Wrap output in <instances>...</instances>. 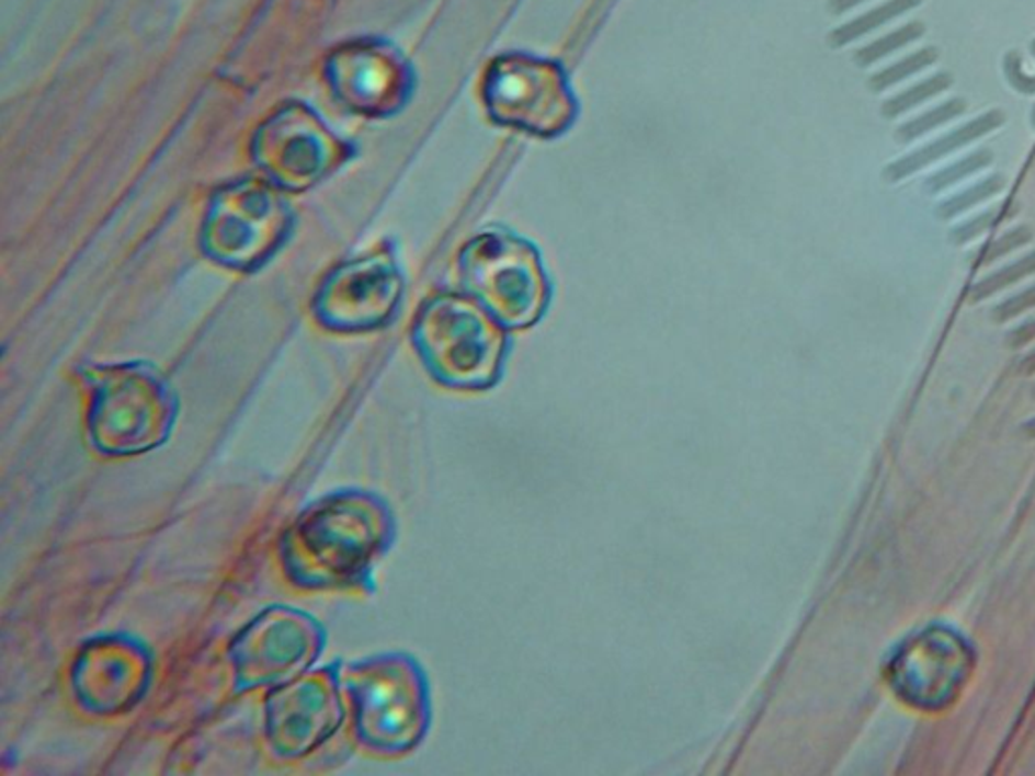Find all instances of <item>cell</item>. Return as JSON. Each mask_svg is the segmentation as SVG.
<instances>
[{
	"label": "cell",
	"instance_id": "6da1fadb",
	"mask_svg": "<svg viewBox=\"0 0 1035 776\" xmlns=\"http://www.w3.org/2000/svg\"><path fill=\"white\" fill-rule=\"evenodd\" d=\"M397 536V517L378 493L346 488L311 502L277 544L285 579L304 591L373 593L375 567Z\"/></svg>",
	"mask_w": 1035,
	"mask_h": 776
},
{
	"label": "cell",
	"instance_id": "7a4b0ae2",
	"mask_svg": "<svg viewBox=\"0 0 1035 776\" xmlns=\"http://www.w3.org/2000/svg\"><path fill=\"white\" fill-rule=\"evenodd\" d=\"M86 433L105 457H136L162 447L177 425L179 401L167 378L146 363L86 370Z\"/></svg>",
	"mask_w": 1035,
	"mask_h": 776
},
{
	"label": "cell",
	"instance_id": "3957f363",
	"mask_svg": "<svg viewBox=\"0 0 1035 776\" xmlns=\"http://www.w3.org/2000/svg\"><path fill=\"white\" fill-rule=\"evenodd\" d=\"M354 734L366 751L399 756L414 751L431 726L428 675L413 655L388 651L350 663L344 672Z\"/></svg>",
	"mask_w": 1035,
	"mask_h": 776
},
{
	"label": "cell",
	"instance_id": "277c9868",
	"mask_svg": "<svg viewBox=\"0 0 1035 776\" xmlns=\"http://www.w3.org/2000/svg\"><path fill=\"white\" fill-rule=\"evenodd\" d=\"M413 344L429 375L457 390H488L504 373L508 334L478 299L445 294L419 311Z\"/></svg>",
	"mask_w": 1035,
	"mask_h": 776
},
{
	"label": "cell",
	"instance_id": "5b68a950",
	"mask_svg": "<svg viewBox=\"0 0 1035 776\" xmlns=\"http://www.w3.org/2000/svg\"><path fill=\"white\" fill-rule=\"evenodd\" d=\"M459 267L469 294L505 330L531 328L548 308L550 284L541 255L516 235H479L467 243Z\"/></svg>",
	"mask_w": 1035,
	"mask_h": 776
},
{
	"label": "cell",
	"instance_id": "8992f818",
	"mask_svg": "<svg viewBox=\"0 0 1035 776\" xmlns=\"http://www.w3.org/2000/svg\"><path fill=\"white\" fill-rule=\"evenodd\" d=\"M326 646V629L310 613L273 605L246 623L227 647L235 694L285 684L311 670Z\"/></svg>",
	"mask_w": 1035,
	"mask_h": 776
},
{
	"label": "cell",
	"instance_id": "52a82bcc",
	"mask_svg": "<svg viewBox=\"0 0 1035 776\" xmlns=\"http://www.w3.org/2000/svg\"><path fill=\"white\" fill-rule=\"evenodd\" d=\"M481 95L493 124L538 138H557L577 117V102L562 69L522 53L492 61Z\"/></svg>",
	"mask_w": 1035,
	"mask_h": 776
},
{
	"label": "cell",
	"instance_id": "ba28073f",
	"mask_svg": "<svg viewBox=\"0 0 1035 776\" xmlns=\"http://www.w3.org/2000/svg\"><path fill=\"white\" fill-rule=\"evenodd\" d=\"M342 661H332L270 687L263 699V737L273 756L299 761L318 751L344 724Z\"/></svg>",
	"mask_w": 1035,
	"mask_h": 776
},
{
	"label": "cell",
	"instance_id": "9c48e42d",
	"mask_svg": "<svg viewBox=\"0 0 1035 776\" xmlns=\"http://www.w3.org/2000/svg\"><path fill=\"white\" fill-rule=\"evenodd\" d=\"M155 675L150 649L128 634H102L79 647L69 670L71 694L81 710L110 718L134 710Z\"/></svg>",
	"mask_w": 1035,
	"mask_h": 776
},
{
	"label": "cell",
	"instance_id": "30bf717a",
	"mask_svg": "<svg viewBox=\"0 0 1035 776\" xmlns=\"http://www.w3.org/2000/svg\"><path fill=\"white\" fill-rule=\"evenodd\" d=\"M284 205L258 182L225 189L208 213L205 246L208 253L246 267L265 258L285 231Z\"/></svg>",
	"mask_w": 1035,
	"mask_h": 776
},
{
	"label": "cell",
	"instance_id": "8fae6325",
	"mask_svg": "<svg viewBox=\"0 0 1035 776\" xmlns=\"http://www.w3.org/2000/svg\"><path fill=\"white\" fill-rule=\"evenodd\" d=\"M401 299V277L390 259L368 258L352 263L328 279L314 311L338 332H364L387 323Z\"/></svg>",
	"mask_w": 1035,
	"mask_h": 776
},
{
	"label": "cell",
	"instance_id": "7c38bea8",
	"mask_svg": "<svg viewBox=\"0 0 1035 776\" xmlns=\"http://www.w3.org/2000/svg\"><path fill=\"white\" fill-rule=\"evenodd\" d=\"M338 95L364 114H387L399 107L409 85L407 65L378 43H354L330 61Z\"/></svg>",
	"mask_w": 1035,
	"mask_h": 776
},
{
	"label": "cell",
	"instance_id": "4fadbf2b",
	"mask_svg": "<svg viewBox=\"0 0 1035 776\" xmlns=\"http://www.w3.org/2000/svg\"><path fill=\"white\" fill-rule=\"evenodd\" d=\"M261 162L287 186L310 184L326 172L334 155V144L310 112L287 110L273 117L261 132L258 146Z\"/></svg>",
	"mask_w": 1035,
	"mask_h": 776
},
{
	"label": "cell",
	"instance_id": "5bb4252c",
	"mask_svg": "<svg viewBox=\"0 0 1035 776\" xmlns=\"http://www.w3.org/2000/svg\"><path fill=\"white\" fill-rule=\"evenodd\" d=\"M1005 124V114L1003 110H987L983 114L967 119L965 124H958L953 129H948L943 136L934 138L931 142L922 144L919 148L910 150L908 155L896 158L884 169V179L888 182H900L910 179L920 170L929 169L932 164L945 160L946 156L955 155L960 148L970 146L985 136L993 134L997 128Z\"/></svg>",
	"mask_w": 1035,
	"mask_h": 776
},
{
	"label": "cell",
	"instance_id": "9a60e30c",
	"mask_svg": "<svg viewBox=\"0 0 1035 776\" xmlns=\"http://www.w3.org/2000/svg\"><path fill=\"white\" fill-rule=\"evenodd\" d=\"M922 2L924 0H884L878 7L855 16V19L843 23L838 28H833L831 35H829V43L838 49L845 47V45L855 43V41L869 35V33L878 31L882 26L892 23L894 19L914 11Z\"/></svg>",
	"mask_w": 1035,
	"mask_h": 776
},
{
	"label": "cell",
	"instance_id": "2e32d148",
	"mask_svg": "<svg viewBox=\"0 0 1035 776\" xmlns=\"http://www.w3.org/2000/svg\"><path fill=\"white\" fill-rule=\"evenodd\" d=\"M953 76L946 73V71H939V73H932L929 78L920 79L914 85L906 88V90L898 91L890 95L884 104H882V116L886 119H896V117L906 116L910 114L912 110H917L922 104L931 102L932 98L945 93V91L951 90L953 85Z\"/></svg>",
	"mask_w": 1035,
	"mask_h": 776
},
{
	"label": "cell",
	"instance_id": "e0dca14e",
	"mask_svg": "<svg viewBox=\"0 0 1035 776\" xmlns=\"http://www.w3.org/2000/svg\"><path fill=\"white\" fill-rule=\"evenodd\" d=\"M967 112V102L963 98H951L946 102L932 105L929 110L920 112L919 116L906 119L896 128V140L900 144H912L924 138L934 129L943 128L946 124L955 122Z\"/></svg>",
	"mask_w": 1035,
	"mask_h": 776
},
{
	"label": "cell",
	"instance_id": "ac0fdd59",
	"mask_svg": "<svg viewBox=\"0 0 1035 776\" xmlns=\"http://www.w3.org/2000/svg\"><path fill=\"white\" fill-rule=\"evenodd\" d=\"M1003 189H1005L1003 174H999V172L987 174L985 179L973 182L969 186L960 189L958 193L946 196L945 201L936 207V217L941 220L957 219L960 215H965L967 210H973V208L983 205L987 201L996 198L997 194L1001 193Z\"/></svg>",
	"mask_w": 1035,
	"mask_h": 776
},
{
	"label": "cell",
	"instance_id": "d6986e66",
	"mask_svg": "<svg viewBox=\"0 0 1035 776\" xmlns=\"http://www.w3.org/2000/svg\"><path fill=\"white\" fill-rule=\"evenodd\" d=\"M939 61V49L936 47H922V49H917V52L908 53L906 57H900L898 61L894 64L886 65L878 69L872 78L867 79V88L874 91V93H884V91L892 90L898 83H902L906 79L914 78L922 73L924 69H929L931 65Z\"/></svg>",
	"mask_w": 1035,
	"mask_h": 776
},
{
	"label": "cell",
	"instance_id": "ffe728a7",
	"mask_svg": "<svg viewBox=\"0 0 1035 776\" xmlns=\"http://www.w3.org/2000/svg\"><path fill=\"white\" fill-rule=\"evenodd\" d=\"M991 164H993V152L987 148H977L969 155L948 162L943 169L932 172L931 176L924 181V189L931 194L945 193L948 189L957 186L958 182L989 169Z\"/></svg>",
	"mask_w": 1035,
	"mask_h": 776
},
{
	"label": "cell",
	"instance_id": "44dd1931",
	"mask_svg": "<svg viewBox=\"0 0 1035 776\" xmlns=\"http://www.w3.org/2000/svg\"><path fill=\"white\" fill-rule=\"evenodd\" d=\"M924 25L920 21H912V23H906V25H900L898 28H894L890 33L882 35L878 39L869 41L864 47H860L857 52L854 53L855 65L860 67H872V65L880 64L884 59H888L890 55H894L900 49H905L908 45L917 43V41L924 37Z\"/></svg>",
	"mask_w": 1035,
	"mask_h": 776
},
{
	"label": "cell",
	"instance_id": "7402d4cb",
	"mask_svg": "<svg viewBox=\"0 0 1035 776\" xmlns=\"http://www.w3.org/2000/svg\"><path fill=\"white\" fill-rule=\"evenodd\" d=\"M1030 275H1035V249L1020 259H1013L1011 263L999 267L996 272L987 273L983 279H979L970 287L969 301L977 304V301L993 298L999 292L1010 289L1011 285L1020 284Z\"/></svg>",
	"mask_w": 1035,
	"mask_h": 776
},
{
	"label": "cell",
	"instance_id": "603a6c76",
	"mask_svg": "<svg viewBox=\"0 0 1035 776\" xmlns=\"http://www.w3.org/2000/svg\"><path fill=\"white\" fill-rule=\"evenodd\" d=\"M1032 239H1034V231L1027 225L1013 227L1010 231H1005V233L999 235L996 239H991V241H987V243L979 247L973 255V267L975 270L989 267V265L997 263L999 259L1008 258L1013 251L1027 246Z\"/></svg>",
	"mask_w": 1035,
	"mask_h": 776
},
{
	"label": "cell",
	"instance_id": "cb8c5ba5",
	"mask_svg": "<svg viewBox=\"0 0 1035 776\" xmlns=\"http://www.w3.org/2000/svg\"><path fill=\"white\" fill-rule=\"evenodd\" d=\"M1005 210H1008V207L1003 203H997L993 207H987L979 210V213H975V215H970L969 219L960 220L948 231L951 243L960 247L977 241L979 237L989 233L991 229H996L1001 220L1005 219Z\"/></svg>",
	"mask_w": 1035,
	"mask_h": 776
},
{
	"label": "cell",
	"instance_id": "d4e9b609",
	"mask_svg": "<svg viewBox=\"0 0 1035 776\" xmlns=\"http://www.w3.org/2000/svg\"><path fill=\"white\" fill-rule=\"evenodd\" d=\"M1032 308H1035V284L1023 287L1022 292H1017L1010 298L1003 299L1001 304H997L993 308V320L997 323L1010 322V320L1020 318L1022 313L1032 310Z\"/></svg>",
	"mask_w": 1035,
	"mask_h": 776
},
{
	"label": "cell",
	"instance_id": "484cf974",
	"mask_svg": "<svg viewBox=\"0 0 1035 776\" xmlns=\"http://www.w3.org/2000/svg\"><path fill=\"white\" fill-rule=\"evenodd\" d=\"M1032 342H1035V318H1030L1020 326H1015L1008 334V346L1010 349H1023Z\"/></svg>",
	"mask_w": 1035,
	"mask_h": 776
},
{
	"label": "cell",
	"instance_id": "4316f807",
	"mask_svg": "<svg viewBox=\"0 0 1035 776\" xmlns=\"http://www.w3.org/2000/svg\"><path fill=\"white\" fill-rule=\"evenodd\" d=\"M864 2H867V0H829L828 9L829 13L841 16V14L854 11V9H857V7L864 4Z\"/></svg>",
	"mask_w": 1035,
	"mask_h": 776
},
{
	"label": "cell",
	"instance_id": "83f0119b",
	"mask_svg": "<svg viewBox=\"0 0 1035 776\" xmlns=\"http://www.w3.org/2000/svg\"><path fill=\"white\" fill-rule=\"evenodd\" d=\"M1020 368H1022V375H1035V350L1034 352H1030V354L1023 358L1022 364H1020Z\"/></svg>",
	"mask_w": 1035,
	"mask_h": 776
},
{
	"label": "cell",
	"instance_id": "f1b7e54d",
	"mask_svg": "<svg viewBox=\"0 0 1035 776\" xmlns=\"http://www.w3.org/2000/svg\"><path fill=\"white\" fill-rule=\"evenodd\" d=\"M1023 431H1025V435H1027V437H1035V416L1032 419V421H1027V423H1025Z\"/></svg>",
	"mask_w": 1035,
	"mask_h": 776
},
{
	"label": "cell",
	"instance_id": "f546056e",
	"mask_svg": "<svg viewBox=\"0 0 1035 776\" xmlns=\"http://www.w3.org/2000/svg\"><path fill=\"white\" fill-rule=\"evenodd\" d=\"M1034 397H1035V387H1034Z\"/></svg>",
	"mask_w": 1035,
	"mask_h": 776
}]
</instances>
